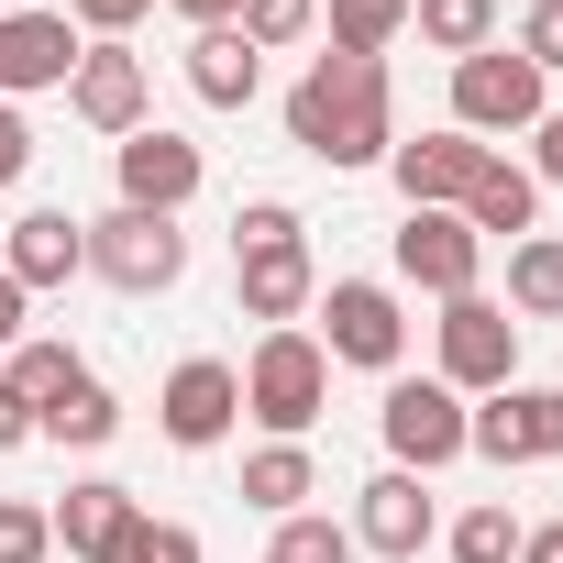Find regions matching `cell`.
Instances as JSON below:
<instances>
[{
  "mask_svg": "<svg viewBox=\"0 0 563 563\" xmlns=\"http://www.w3.org/2000/svg\"><path fill=\"white\" fill-rule=\"evenodd\" d=\"M519 332L530 321H563V232H519L508 243V299H497Z\"/></svg>",
  "mask_w": 563,
  "mask_h": 563,
  "instance_id": "22",
  "label": "cell"
},
{
  "mask_svg": "<svg viewBox=\"0 0 563 563\" xmlns=\"http://www.w3.org/2000/svg\"><path fill=\"white\" fill-rule=\"evenodd\" d=\"M376 431H387V464H398V475H442V464H464V398H453L442 376H387Z\"/></svg>",
  "mask_w": 563,
  "mask_h": 563,
  "instance_id": "7",
  "label": "cell"
},
{
  "mask_svg": "<svg viewBox=\"0 0 563 563\" xmlns=\"http://www.w3.org/2000/svg\"><path fill=\"white\" fill-rule=\"evenodd\" d=\"M232 299H243V321H265V332L310 321V299H321L310 232H299V243H254V254H232Z\"/></svg>",
  "mask_w": 563,
  "mask_h": 563,
  "instance_id": "17",
  "label": "cell"
},
{
  "mask_svg": "<svg viewBox=\"0 0 563 563\" xmlns=\"http://www.w3.org/2000/svg\"><path fill=\"white\" fill-rule=\"evenodd\" d=\"M431 354H442L431 376H442L453 398H497V387L519 376V321H508L486 288H475V299H442V321H431Z\"/></svg>",
  "mask_w": 563,
  "mask_h": 563,
  "instance_id": "6",
  "label": "cell"
},
{
  "mask_svg": "<svg viewBox=\"0 0 563 563\" xmlns=\"http://www.w3.org/2000/svg\"><path fill=\"white\" fill-rule=\"evenodd\" d=\"M111 431H122V398H111L100 376H78L56 409H34V442H67V453H100Z\"/></svg>",
  "mask_w": 563,
  "mask_h": 563,
  "instance_id": "23",
  "label": "cell"
},
{
  "mask_svg": "<svg viewBox=\"0 0 563 563\" xmlns=\"http://www.w3.org/2000/svg\"><path fill=\"white\" fill-rule=\"evenodd\" d=\"M0 563H56V519H45V497H0Z\"/></svg>",
  "mask_w": 563,
  "mask_h": 563,
  "instance_id": "30",
  "label": "cell"
},
{
  "mask_svg": "<svg viewBox=\"0 0 563 563\" xmlns=\"http://www.w3.org/2000/svg\"><path fill=\"white\" fill-rule=\"evenodd\" d=\"M265 563H365V552H354V530H343V519L299 508V519H276V530H265Z\"/></svg>",
  "mask_w": 563,
  "mask_h": 563,
  "instance_id": "27",
  "label": "cell"
},
{
  "mask_svg": "<svg viewBox=\"0 0 563 563\" xmlns=\"http://www.w3.org/2000/svg\"><path fill=\"white\" fill-rule=\"evenodd\" d=\"M530 221H541V177H530V166H508V155H486V166H475V188H464V232H475V243H497V232L519 243Z\"/></svg>",
  "mask_w": 563,
  "mask_h": 563,
  "instance_id": "20",
  "label": "cell"
},
{
  "mask_svg": "<svg viewBox=\"0 0 563 563\" xmlns=\"http://www.w3.org/2000/svg\"><path fill=\"white\" fill-rule=\"evenodd\" d=\"M387 265H398V288H420V299H475L486 243L464 232V210H398V232H387Z\"/></svg>",
  "mask_w": 563,
  "mask_h": 563,
  "instance_id": "9",
  "label": "cell"
},
{
  "mask_svg": "<svg viewBox=\"0 0 563 563\" xmlns=\"http://www.w3.org/2000/svg\"><path fill=\"white\" fill-rule=\"evenodd\" d=\"M409 34L431 56H475V45H497V0H409Z\"/></svg>",
  "mask_w": 563,
  "mask_h": 563,
  "instance_id": "25",
  "label": "cell"
},
{
  "mask_svg": "<svg viewBox=\"0 0 563 563\" xmlns=\"http://www.w3.org/2000/svg\"><path fill=\"white\" fill-rule=\"evenodd\" d=\"M155 12V0H67V23L89 34V45H133V23Z\"/></svg>",
  "mask_w": 563,
  "mask_h": 563,
  "instance_id": "32",
  "label": "cell"
},
{
  "mask_svg": "<svg viewBox=\"0 0 563 563\" xmlns=\"http://www.w3.org/2000/svg\"><path fill=\"white\" fill-rule=\"evenodd\" d=\"M343 530H354V552H376V563H420V552L442 541L431 475H398V464H387V475H365V486H354V519H343Z\"/></svg>",
  "mask_w": 563,
  "mask_h": 563,
  "instance_id": "12",
  "label": "cell"
},
{
  "mask_svg": "<svg viewBox=\"0 0 563 563\" xmlns=\"http://www.w3.org/2000/svg\"><path fill=\"white\" fill-rule=\"evenodd\" d=\"M254 89H265V56H254L232 23L188 34V100H199V111H254Z\"/></svg>",
  "mask_w": 563,
  "mask_h": 563,
  "instance_id": "19",
  "label": "cell"
},
{
  "mask_svg": "<svg viewBox=\"0 0 563 563\" xmlns=\"http://www.w3.org/2000/svg\"><path fill=\"white\" fill-rule=\"evenodd\" d=\"M299 232H310V221H299L288 199H243V210H232V254H254V243H299Z\"/></svg>",
  "mask_w": 563,
  "mask_h": 563,
  "instance_id": "31",
  "label": "cell"
},
{
  "mask_svg": "<svg viewBox=\"0 0 563 563\" xmlns=\"http://www.w3.org/2000/svg\"><path fill=\"white\" fill-rule=\"evenodd\" d=\"M332 409V354L288 321V332H265L243 354V420H265L276 442H310V420Z\"/></svg>",
  "mask_w": 563,
  "mask_h": 563,
  "instance_id": "2",
  "label": "cell"
},
{
  "mask_svg": "<svg viewBox=\"0 0 563 563\" xmlns=\"http://www.w3.org/2000/svg\"><path fill=\"white\" fill-rule=\"evenodd\" d=\"M321 23H332V45H343V56H387V45L409 34V0H332Z\"/></svg>",
  "mask_w": 563,
  "mask_h": 563,
  "instance_id": "28",
  "label": "cell"
},
{
  "mask_svg": "<svg viewBox=\"0 0 563 563\" xmlns=\"http://www.w3.org/2000/svg\"><path fill=\"white\" fill-rule=\"evenodd\" d=\"M144 563H199V530H188V519H155V541H144Z\"/></svg>",
  "mask_w": 563,
  "mask_h": 563,
  "instance_id": "36",
  "label": "cell"
},
{
  "mask_svg": "<svg viewBox=\"0 0 563 563\" xmlns=\"http://www.w3.org/2000/svg\"><path fill=\"white\" fill-rule=\"evenodd\" d=\"M34 442V409H23V387H0V453H23Z\"/></svg>",
  "mask_w": 563,
  "mask_h": 563,
  "instance_id": "39",
  "label": "cell"
},
{
  "mask_svg": "<svg viewBox=\"0 0 563 563\" xmlns=\"http://www.w3.org/2000/svg\"><path fill=\"white\" fill-rule=\"evenodd\" d=\"M486 155H497V144H475V133H453V122H442V133L398 144V155H387V177H398V199H409V210H464V188H475V166H486Z\"/></svg>",
  "mask_w": 563,
  "mask_h": 563,
  "instance_id": "18",
  "label": "cell"
},
{
  "mask_svg": "<svg viewBox=\"0 0 563 563\" xmlns=\"http://www.w3.org/2000/svg\"><path fill=\"white\" fill-rule=\"evenodd\" d=\"M78 376H89V365H78V343H56V332H23L12 365H0V387H23V409H56Z\"/></svg>",
  "mask_w": 563,
  "mask_h": 563,
  "instance_id": "24",
  "label": "cell"
},
{
  "mask_svg": "<svg viewBox=\"0 0 563 563\" xmlns=\"http://www.w3.org/2000/svg\"><path fill=\"white\" fill-rule=\"evenodd\" d=\"M111 177H122V210H188L199 199V177H210V155L188 144V133H166V122H144V133H122L111 144Z\"/></svg>",
  "mask_w": 563,
  "mask_h": 563,
  "instance_id": "14",
  "label": "cell"
},
{
  "mask_svg": "<svg viewBox=\"0 0 563 563\" xmlns=\"http://www.w3.org/2000/svg\"><path fill=\"white\" fill-rule=\"evenodd\" d=\"M23 310H34V299H23V288H12V276H0V365H12V343H23V332H34V321H23Z\"/></svg>",
  "mask_w": 563,
  "mask_h": 563,
  "instance_id": "37",
  "label": "cell"
},
{
  "mask_svg": "<svg viewBox=\"0 0 563 563\" xmlns=\"http://www.w3.org/2000/svg\"><path fill=\"white\" fill-rule=\"evenodd\" d=\"M45 519H56V552H78V563H144V541H155V508L122 475H78Z\"/></svg>",
  "mask_w": 563,
  "mask_h": 563,
  "instance_id": "8",
  "label": "cell"
},
{
  "mask_svg": "<svg viewBox=\"0 0 563 563\" xmlns=\"http://www.w3.org/2000/svg\"><path fill=\"white\" fill-rule=\"evenodd\" d=\"M89 276L100 288H122V299H166L177 276H188V232L166 221V210H100L89 221Z\"/></svg>",
  "mask_w": 563,
  "mask_h": 563,
  "instance_id": "5",
  "label": "cell"
},
{
  "mask_svg": "<svg viewBox=\"0 0 563 563\" xmlns=\"http://www.w3.org/2000/svg\"><path fill=\"white\" fill-rule=\"evenodd\" d=\"M541 111H552V78H541L508 34H497V45H475V56H453V133H475V144H486V133H530Z\"/></svg>",
  "mask_w": 563,
  "mask_h": 563,
  "instance_id": "4",
  "label": "cell"
},
{
  "mask_svg": "<svg viewBox=\"0 0 563 563\" xmlns=\"http://www.w3.org/2000/svg\"><path fill=\"white\" fill-rule=\"evenodd\" d=\"M78 45H89V34H78L67 12H0V100L23 111L34 89H67V78H78Z\"/></svg>",
  "mask_w": 563,
  "mask_h": 563,
  "instance_id": "16",
  "label": "cell"
},
{
  "mask_svg": "<svg viewBox=\"0 0 563 563\" xmlns=\"http://www.w3.org/2000/svg\"><path fill=\"white\" fill-rule=\"evenodd\" d=\"M519 56L541 78H563V0H530V23H519Z\"/></svg>",
  "mask_w": 563,
  "mask_h": 563,
  "instance_id": "33",
  "label": "cell"
},
{
  "mask_svg": "<svg viewBox=\"0 0 563 563\" xmlns=\"http://www.w3.org/2000/svg\"><path fill=\"white\" fill-rule=\"evenodd\" d=\"M519 563H563V519L552 530H519Z\"/></svg>",
  "mask_w": 563,
  "mask_h": 563,
  "instance_id": "40",
  "label": "cell"
},
{
  "mask_svg": "<svg viewBox=\"0 0 563 563\" xmlns=\"http://www.w3.org/2000/svg\"><path fill=\"white\" fill-rule=\"evenodd\" d=\"M530 177H541V188H563V111H541V122H530Z\"/></svg>",
  "mask_w": 563,
  "mask_h": 563,
  "instance_id": "35",
  "label": "cell"
},
{
  "mask_svg": "<svg viewBox=\"0 0 563 563\" xmlns=\"http://www.w3.org/2000/svg\"><path fill=\"white\" fill-rule=\"evenodd\" d=\"M0 276H12L23 299H45V288H67V276H89V221L56 210V199H34L12 232H0Z\"/></svg>",
  "mask_w": 563,
  "mask_h": 563,
  "instance_id": "15",
  "label": "cell"
},
{
  "mask_svg": "<svg viewBox=\"0 0 563 563\" xmlns=\"http://www.w3.org/2000/svg\"><path fill=\"white\" fill-rule=\"evenodd\" d=\"M254 56H288V45H310L321 34V0H243V23H232Z\"/></svg>",
  "mask_w": 563,
  "mask_h": 563,
  "instance_id": "29",
  "label": "cell"
},
{
  "mask_svg": "<svg viewBox=\"0 0 563 563\" xmlns=\"http://www.w3.org/2000/svg\"><path fill=\"white\" fill-rule=\"evenodd\" d=\"M519 530H530V519H519L508 497H475V508L442 530V552H453V563H519Z\"/></svg>",
  "mask_w": 563,
  "mask_h": 563,
  "instance_id": "26",
  "label": "cell"
},
{
  "mask_svg": "<svg viewBox=\"0 0 563 563\" xmlns=\"http://www.w3.org/2000/svg\"><path fill=\"white\" fill-rule=\"evenodd\" d=\"M67 111L89 122V133H144L155 122V67L133 56V45H78V78H67Z\"/></svg>",
  "mask_w": 563,
  "mask_h": 563,
  "instance_id": "13",
  "label": "cell"
},
{
  "mask_svg": "<svg viewBox=\"0 0 563 563\" xmlns=\"http://www.w3.org/2000/svg\"><path fill=\"white\" fill-rule=\"evenodd\" d=\"M321 497V464H310V442H254L243 453V508H265V519H299Z\"/></svg>",
  "mask_w": 563,
  "mask_h": 563,
  "instance_id": "21",
  "label": "cell"
},
{
  "mask_svg": "<svg viewBox=\"0 0 563 563\" xmlns=\"http://www.w3.org/2000/svg\"><path fill=\"white\" fill-rule=\"evenodd\" d=\"M464 453H486V464H563V387L508 376L486 409H464Z\"/></svg>",
  "mask_w": 563,
  "mask_h": 563,
  "instance_id": "11",
  "label": "cell"
},
{
  "mask_svg": "<svg viewBox=\"0 0 563 563\" xmlns=\"http://www.w3.org/2000/svg\"><path fill=\"white\" fill-rule=\"evenodd\" d=\"M166 12H177L188 34H210V23H243V0H166Z\"/></svg>",
  "mask_w": 563,
  "mask_h": 563,
  "instance_id": "38",
  "label": "cell"
},
{
  "mask_svg": "<svg viewBox=\"0 0 563 563\" xmlns=\"http://www.w3.org/2000/svg\"><path fill=\"white\" fill-rule=\"evenodd\" d=\"M155 431H166L177 453H221V442L243 431V365H221V354H188V365L155 387Z\"/></svg>",
  "mask_w": 563,
  "mask_h": 563,
  "instance_id": "10",
  "label": "cell"
},
{
  "mask_svg": "<svg viewBox=\"0 0 563 563\" xmlns=\"http://www.w3.org/2000/svg\"><path fill=\"white\" fill-rule=\"evenodd\" d=\"M321 354L332 365H365V376H398V354H409V310H398V288L387 276H321Z\"/></svg>",
  "mask_w": 563,
  "mask_h": 563,
  "instance_id": "3",
  "label": "cell"
},
{
  "mask_svg": "<svg viewBox=\"0 0 563 563\" xmlns=\"http://www.w3.org/2000/svg\"><path fill=\"white\" fill-rule=\"evenodd\" d=\"M23 177H34V122H23L12 100H0V199H12Z\"/></svg>",
  "mask_w": 563,
  "mask_h": 563,
  "instance_id": "34",
  "label": "cell"
},
{
  "mask_svg": "<svg viewBox=\"0 0 563 563\" xmlns=\"http://www.w3.org/2000/svg\"><path fill=\"white\" fill-rule=\"evenodd\" d=\"M288 144H299V155H321L332 177L387 166V155H398L387 56H343V45H321V56L299 67V89H288Z\"/></svg>",
  "mask_w": 563,
  "mask_h": 563,
  "instance_id": "1",
  "label": "cell"
}]
</instances>
